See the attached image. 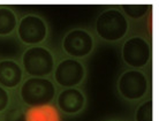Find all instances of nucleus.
<instances>
[{
  "label": "nucleus",
  "mask_w": 159,
  "mask_h": 121,
  "mask_svg": "<svg viewBox=\"0 0 159 121\" xmlns=\"http://www.w3.org/2000/svg\"><path fill=\"white\" fill-rule=\"evenodd\" d=\"M95 29L100 39L105 42H119L129 31V21L118 9H106L100 13L95 23Z\"/></svg>",
  "instance_id": "obj_1"
},
{
  "label": "nucleus",
  "mask_w": 159,
  "mask_h": 121,
  "mask_svg": "<svg viewBox=\"0 0 159 121\" xmlns=\"http://www.w3.org/2000/svg\"><path fill=\"white\" fill-rule=\"evenodd\" d=\"M56 87L48 77H29L20 88L21 101L29 107H38L52 103Z\"/></svg>",
  "instance_id": "obj_2"
},
{
  "label": "nucleus",
  "mask_w": 159,
  "mask_h": 121,
  "mask_svg": "<svg viewBox=\"0 0 159 121\" xmlns=\"http://www.w3.org/2000/svg\"><path fill=\"white\" fill-rule=\"evenodd\" d=\"M22 66L30 77H46L54 70L56 58L45 46H31L24 51Z\"/></svg>",
  "instance_id": "obj_3"
},
{
  "label": "nucleus",
  "mask_w": 159,
  "mask_h": 121,
  "mask_svg": "<svg viewBox=\"0 0 159 121\" xmlns=\"http://www.w3.org/2000/svg\"><path fill=\"white\" fill-rule=\"evenodd\" d=\"M121 56L123 62L133 69L143 68L151 60V45L144 37L133 36L123 43Z\"/></svg>",
  "instance_id": "obj_4"
},
{
  "label": "nucleus",
  "mask_w": 159,
  "mask_h": 121,
  "mask_svg": "<svg viewBox=\"0 0 159 121\" xmlns=\"http://www.w3.org/2000/svg\"><path fill=\"white\" fill-rule=\"evenodd\" d=\"M149 89L148 77L139 69H128L118 80V91L126 101H135L145 97Z\"/></svg>",
  "instance_id": "obj_5"
},
{
  "label": "nucleus",
  "mask_w": 159,
  "mask_h": 121,
  "mask_svg": "<svg viewBox=\"0 0 159 121\" xmlns=\"http://www.w3.org/2000/svg\"><path fill=\"white\" fill-rule=\"evenodd\" d=\"M19 39L25 45L37 46L46 39L48 28L46 21L35 14L23 16L17 23Z\"/></svg>",
  "instance_id": "obj_6"
},
{
  "label": "nucleus",
  "mask_w": 159,
  "mask_h": 121,
  "mask_svg": "<svg viewBox=\"0 0 159 121\" xmlns=\"http://www.w3.org/2000/svg\"><path fill=\"white\" fill-rule=\"evenodd\" d=\"M95 47L93 36L82 28H75L66 34L62 39L64 52L73 59H82L91 54Z\"/></svg>",
  "instance_id": "obj_7"
},
{
  "label": "nucleus",
  "mask_w": 159,
  "mask_h": 121,
  "mask_svg": "<svg viewBox=\"0 0 159 121\" xmlns=\"http://www.w3.org/2000/svg\"><path fill=\"white\" fill-rule=\"evenodd\" d=\"M54 81L65 89L76 88L85 78L84 65L77 59L68 58L60 61L54 68Z\"/></svg>",
  "instance_id": "obj_8"
},
{
  "label": "nucleus",
  "mask_w": 159,
  "mask_h": 121,
  "mask_svg": "<svg viewBox=\"0 0 159 121\" xmlns=\"http://www.w3.org/2000/svg\"><path fill=\"white\" fill-rule=\"evenodd\" d=\"M85 96L77 88L64 89L57 97V106L60 112L67 115H75L85 107Z\"/></svg>",
  "instance_id": "obj_9"
},
{
  "label": "nucleus",
  "mask_w": 159,
  "mask_h": 121,
  "mask_svg": "<svg viewBox=\"0 0 159 121\" xmlns=\"http://www.w3.org/2000/svg\"><path fill=\"white\" fill-rule=\"evenodd\" d=\"M23 69L15 60L5 59L0 61V85L5 89H14L21 84Z\"/></svg>",
  "instance_id": "obj_10"
},
{
  "label": "nucleus",
  "mask_w": 159,
  "mask_h": 121,
  "mask_svg": "<svg viewBox=\"0 0 159 121\" xmlns=\"http://www.w3.org/2000/svg\"><path fill=\"white\" fill-rule=\"evenodd\" d=\"M25 117L27 121H61L58 110L51 104L30 107L25 113Z\"/></svg>",
  "instance_id": "obj_11"
},
{
  "label": "nucleus",
  "mask_w": 159,
  "mask_h": 121,
  "mask_svg": "<svg viewBox=\"0 0 159 121\" xmlns=\"http://www.w3.org/2000/svg\"><path fill=\"white\" fill-rule=\"evenodd\" d=\"M17 28V15L9 7H0V37L9 36Z\"/></svg>",
  "instance_id": "obj_12"
},
{
  "label": "nucleus",
  "mask_w": 159,
  "mask_h": 121,
  "mask_svg": "<svg viewBox=\"0 0 159 121\" xmlns=\"http://www.w3.org/2000/svg\"><path fill=\"white\" fill-rule=\"evenodd\" d=\"M152 99H148L139 105L135 111V121H153Z\"/></svg>",
  "instance_id": "obj_13"
},
{
  "label": "nucleus",
  "mask_w": 159,
  "mask_h": 121,
  "mask_svg": "<svg viewBox=\"0 0 159 121\" xmlns=\"http://www.w3.org/2000/svg\"><path fill=\"white\" fill-rule=\"evenodd\" d=\"M125 14L133 20H139L147 15L149 6L148 5H122Z\"/></svg>",
  "instance_id": "obj_14"
},
{
  "label": "nucleus",
  "mask_w": 159,
  "mask_h": 121,
  "mask_svg": "<svg viewBox=\"0 0 159 121\" xmlns=\"http://www.w3.org/2000/svg\"><path fill=\"white\" fill-rule=\"evenodd\" d=\"M2 121H27L25 112L20 109H13L5 114Z\"/></svg>",
  "instance_id": "obj_15"
},
{
  "label": "nucleus",
  "mask_w": 159,
  "mask_h": 121,
  "mask_svg": "<svg viewBox=\"0 0 159 121\" xmlns=\"http://www.w3.org/2000/svg\"><path fill=\"white\" fill-rule=\"evenodd\" d=\"M9 101H11V97H9L7 89L2 88L0 85V113L7 110L8 105H9Z\"/></svg>",
  "instance_id": "obj_16"
},
{
  "label": "nucleus",
  "mask_w": 159,
  "mask_h": 121,
  "mask_svg": "<svg viewBox=\"0 0 159 121\" xmlns=\"http://www.w3.org/2000/svg\"><path fill=\"white\" fill-rule=\"evenodd\" d=\"M107 121H121V120H116V119H112V120H107Z\"/></svg>",
  "instance_id": "obj_17"
}]
</instances>
